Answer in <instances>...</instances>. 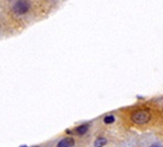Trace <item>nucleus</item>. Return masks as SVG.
<instances>
[{
    "label": "nucleus",
    "mask_w": 163,
    "mask_h": 147,
    "mask_svg": "<svg viewBox=\"0 0 163 147\" xmlns=\"http://www.w3.org/2000/svg\"><path fill=\"white\" fill-rule=\"evenodd\" d=\"M150 120V114L146 110H138L135 111L132 114V121L136 124H146Z\"/></svg>",
    "instance_id": "f257e3e1"
},
{
    "label": "nucleus",
    "mask_w": 163,
    "mask_h": 147,
    "mask_svg": "<svg viewBox=\"0 0 163 147\" xmlns=\"http://www.w3.org/2000/svg\"><path fill=\"white\" fill-rule=\"evenodd\" d=\"M30 7V4L28 2H26V1H16L13 4L12 10L15 13H18V14H24V13H26L28 11Z\"/></svg>",
    "instance_id": "f03ea898"
},
{
    "label": "nucleus",
    "mask_w": 163,
    "mask_h": 147,
    "mask_svg": "<svg viewBox=\"0 0 163 147\" xmlns=\"http://www.w3.org/2000/svg\"><path fill=\"white\" fill-rule=\"evenodd\" d=\"M75 144V141L72 137H65L62 138L57 144V147H73Z\"/></svg>",
    "instance_id": "7ed1b4c3"
},
{
    "label": "nucleus",
    "mask_w": 163,
    "mask_h": 147,
    "mask_svg": "<svg viewBox=\"0 0 163 147\" xmlns=\"http://www.w3.org/2000/svg\"><path fill=\"white\" fill-rule=\"evenodd\" d=\"M88 130H89V125L88 124H81V125L77 126L75 129V132L77 134H85V133H87Z\"/></svg>",
    "instance_id": "20e7f679"
},
{
    "label": "nucleus",
    "mask_w": 163,
    "mask_h": 147,
    "mask_svg": "<svg viewBox=\"0 0 163 147\" xmlns=\"http://www.w3.org/2000/svg\"><path fill=\"white\" fill-rule=\"evenodd\" d=\"M107 144V138L104 137H98L95 141V147H103Z\"/></svg>",
    "instance_id": "39448f33"
},
{
    "label": "nucleus",
    "mask_w": 163,
    "mask_h": 147,
    "mask_svg": "<svg viewBox=\"0 0 163 147\" xmlns=\"http://www.w3.org/2000/svg\"><path fill=\"white\" fill-rule=\"evenodd\" d=\"M115 121V118L113 114H109V116H106L104 119H103V122L104 124H112V123Z\"/></svg>",
    "instance_id": "423d86ee"
},
{
    "label": "nucleus",
    "mask_w": 163,
    "mask_h": 147,
    "mask_svg": "<svg viewBox=\"0 0 163 147\" xmlns=\"http://www.w3.org/2000/svg\"><path fill=\"white\" fill-rule=\"evenodd\" d=\"M150 147H161V146L159 144H153V145H151Z\"/></svg>",
    "instance_id": "0eeeda50"
},
{
    "label": "nucleus",
    "mask_w": 163,
    "mask_h": 147,
    "mask_svg": "<svg viewBox=\"0 0 163 147\" xmlns=\"http://www.w3.org/2000/svg\"><path fill=\"white\" fill-rule=\"evenodd\" d=\"M20 147H27L26 145H23V146H20Z\"/></svg>",
    "instance_id": "6e6552de"
},
{
    "label": "nucleus",
    "mask_w": 163,
    "mask_h": 147,
    "mask_svg": "<svg viewBox=\"0 0 163 147\" xmlns=\"http://www.w3.org/2000/svg\"><path fill=\"white\" fill-rule=\"evenodd\" d=\"M34 147H38V146H34Z\"/></svg>",
    "instance_id": "1a4fd4ad"
}]
</instances>
